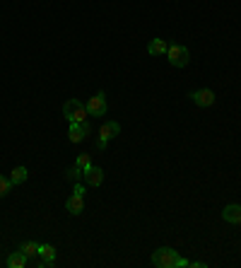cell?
Returning <instances> with one entry per match:
<instances>
[{
  "label": "cell",
  "mask_w": 241,
  "mask_h": 268,
  "mask_svg": "<svg viewBox=\"0 0 241 268\" xmlns=\"http://www.w3.org/2000/svg\"><path fill=\"white\" fill-rule=\"evenodd\" d=\"M82 177H85V181H87V186H101L104 172H101V167H87Z\"/></svg>",
  "instance_id": "10"
},
{
  "label": "cell",
  "mask_w": 241,
  "mask_h": 268,
  "mask_svg": "<svg viewBox=\"0 0 241 268\" xmlns=\"http://www.w3.org/2000/svg\"><path fill=\"white\" fill-rule=\"evenodd\" d=\"M63 116H66L70 123H82V121H87V106L82 104L80 99H68L66 104H63Z\"/></svg>",
  "instance_id": "2"
},
{
  "label": "cell",
  "mask_w": 241,
  "mask_h": 268,
  "mask_svg": "<svg viewBox=\"0 0 241 268\" xmlns=\"http://www.w3.org/2000/svg\"><path fill=\"white\" fill-rule=\"evenodd\" d=\"M27 261H29V258L24 256L22 251H15V254H10V256H8V261H5V263H8L10 268H24V266H27Z\"/></svg>",
  "instance_id": "14"
},
{
  "label": "cell",
  "mask_w": 241,
  "mask_h": 268,
  "mask_svg": "<svg viewBox=\"0 0 241 268\" xmlns=\"http://www.w3.org/2000/svg\"><path fill=\"white\" fill-rule=\"evenodd\" d=\"M75 165L77 167H82V169H87V167H92V159H89V155H77Z\"/></svg>",
  "instance_id": "18"
},
{
  "label": "cell",
  "mask_w": 241,
  "mask_h": 268,
  "mask_svg": "<svg viewBox=\"0 0 241 268\" xmlns=\"http://www.w3.org/2000/svg\"><path fill=\"white\" fill-rule=\"evenodd\" d=\"M66 210L70 215H80V212L85 210V196H80V193H73L70 198L66 201Z\"/></svg>",
  "instance_id": "8"
},
{
  "label": "cell",
  "mask_w": 241,
  "mask_h": 268,
  "mask_svg": "<svg viewBox=\"0 0 241 268\" xmlns=\"http://www.w3.org/2000/svg\"><path fill=\"white\" fill-rule=\"evenodd\" d=\"M39 256H41V266H53L55 263V246L53 244H39Z\"/></svg>",
  "instance_id": "11"
},
{
  "label": "cell",
  "mask_w": 241,
  "mask_h": 268,
  "mask_svg": "<svg viewBox=\"0 0 241 268\" xmlns=\"http://www.w3.org/2000/svg\"><path fill=\"white\" fill-rule=\"evenodd\" d=\"M82 174H85V169H82V167H77V165H75V167H70V169L66 172V177L70 179V181H77V179L82 177Z\"/></svg>",
  "instance_id": "17"
},
{
  "label": "cell",
  "mask_w": 241,
  "mask_h": 268,
  "mask_svg": "<svg viewBox=\"0 0 241 268\" xmlns=\"http://www.w3.org/2000/svg\"><path fill=\"white\" fill-rule=\"evenodd\" d=\"M85 106H87L89 116H104L106 114V97H104V92H97L94 97H89V101Z\"/></svg>",
  "instance_id": "5"
},
{
  "label": "cell",
  "mask_w": 241,
  "mask_h": 268,
  "mask_svg": "<svg viewBox=\"0 0 241 268\" xmlns=\"http://www.w3.org/2000/svg\"><path fill=\"white\" fill-rule=\"evenodd\" d=\"M166 48H169V44H166L164 39H152L147 44V53L150 56H162V53H166Z\"/></svg>",
  "instance_id": "12"
},
{
  "label": "cell",
  "mask_w": 241,
  "mask_h": 268,
  "mask_svg": "<svg viewBox=\"0 0 241 268\" xmlns=\"http://www.w3.org/2000/svg\"><path fill=\"white\" fill-rule=\"evenodd\" d=\"M166 58H169V63L174 68H186L188 61H191V51H188L186 46H178V44H171L166 48Z\"/></svg>",
  "instance_id": "3"
},
{
  "label": "cell",
  "mask_w": 241,
  "mask_h": 268,
  "mask_svg": "<svg viewBox=\"0 0 241 268\" xmlns=\"http://www.w3.org/2000/svg\"><path fill=\"white\" fill-rule=\"evenodd\" d=\"M178 251L171 246H162L152 254V266L157 268H178Z\"/></svg>",
  "instance_id": "1"
},
{
  "label": "cell",
  "mask_w": 241,
  "mask_h": 268,
  "mask_svg": "<svg viewBox=\"0 0 241 268\" xmlns=\"http://www.w3.org/2000/svg\"><path fill=\"white\" fill-rule=\"evenodd\" d=\"M118 133H120V126L116 121L101 123V128H99V138H97V147H99V150H104V147L109 145V140H113Z\"/></svg>",
  "instance_id": "4"
},
{
  "label": "cell",
  "mask_w": 241,
  "mask_h": 268,
  "mask_svg": "<svg viewBox=\"0 0 241 268\" xmlns=\"http://www.w3.org/2000/svg\"><path fill=\"white\" fill-rule=\"evenodd\" d=\"M75 193H80V196H85V186H82V184H75Z\"/></svg>",
  "instance_id": "19"
},
{
  "label": "cell",
  "mask_w": 241,
  "mask_h": 268,
  "mask_svg": "<svg viewBox=\"0 0 241 268\" xmlns=\"http://www.w3.org/2000/svg\"><path fill=\"white\" fill-rule=\"evenodd\" d=\"M10 189H12L10 177H0V198H5V196L10 193Z\"/></svg>",
  "instance_id": "16"
},
{
  "label": "cell",
  "mask_w": 241,
  "mask_h": 268,
  "mask_svg": "<svg viewBox=\"0 0 241 268\" xmlns=\"http://www.w3.org/2000/svg\"><path fill=\"white\" fill-rule=\"evenodd\" d=\"M20 251H22L27 258H32L39 254V244H36V242H22V244H20Z\"/></svg>",
  "instance_id": "15"
},
{
  "label": "cell",
  "mask_w": 241,
  "mask_h": 268,
  "mask_svg": "<svg viewBox=\"0 0 241 268\" xmlns=\"http://www.w3.org/2000/svg\"><path fill=\"white\" fill-rule=\"evenodd\" d=\"M222 218H224V223L241 225V205H239V203H231V205H227V208L222 210Z\"/></svg>",
  "instance_id": "9"
},
{
  "label": "cell",
  "mask_w": 241,
  "mask_h": 268,
  "mask_svg": "<svg viewBox=\"0 0 241 268\" xmlns=\"http://www.w3.org/2000/svg\"><path fill=\"white\" fill-rule=\"evenodd\" d=\"M188 97H191V101L198 104V106H212L215 99H217V97H215V92L208 89V87H205V89H196V92H191Z\"/></svg>",
  "instance_id": "6"
},
{
  "label": "cell",
  "mask_w": 241,
  "mask_h": 268,
  "mask_svg": "<svg viewBox=\"0 0 241 268\" xmlns=\"http://www.w3.org/2000/svg\"><path fill=\"white\" fill-rule=\"evenodd\" d=\"M27 177H29L27 167H15V169L10 172V181H12V186H20V184H24V181H27Z\"/></svg>",
  "instance_id": "13"
},
{
  "label": "cell",
  "mask_w": 241,
  "mask_h": 268,
  "mask_svg": "<svg viewBox=\"0 0 241 268\" xmlns=\"http://www.w3.org/2000/svg\"><path fill=\"white\" fill-rule=\"evenodd\" d=\"M89 133V123L82 121V123H70V128H68V138H70V143H82Z\"/></svg>",
  "instance_id": "7"
}]
</instances>
